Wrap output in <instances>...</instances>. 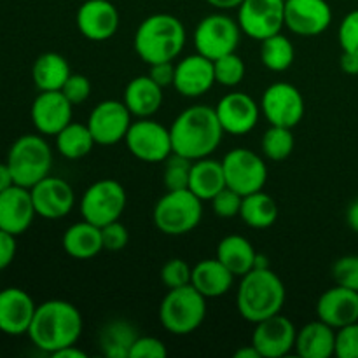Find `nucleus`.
Here are the masks:
<instances>
[{
  "mask_svg": "<svg viewBox=\"0 0 358 358\" xmlns=\"http://www.w3.org/2000/svg\"><path fill=\"white\" fill-rule=\"evenodd\" d=\"M73 105L62 91H41L31 103V122L41 135L56 136L72 122Z\"/></svg>",
  "mask_w": 358,
  "mask_h": 358,
  "instance_id": "obj_20",
  "label": "nucleus"
},
{
  "mask_svg": "<svg viewBox=\"0 0 358 358\" xmlns=\"http://www.w3.org/2000/svg\"><path fill=\"white\" fill-rule=\"evenodd\" d=\"M297 329L292 320L282 313L255 324L252 345L261 353V358H282L296 348Z\"/></svg>",
  "mask_w": 358,
  "mask_h": 358,
  "instance_id": "obj_15",
  "label": "nucleus"
},
{
  "mask_svg": "<svg viewBox=\"0 0 358 358\" xmlns=\"http://www.w3.org/2000/svg\"><path fill=\"white\" fill-rule=\"evenodd\" d=\"M124 142L129 152L143 163H164L173 154L170 128L150 117L131 122Z\"/></svg>",
  "mask_w": 358,
  "mask_h": 358,
  "instance_id": "obj_11",
  "label": "nucleus"
},
{
  "mask_svg": "<svg viewBox=\"0 0 358 358\" xmlns=\"http://www.w3.org/2000/svg\"><path fill=\"white\" fill-rule=\"evenodd\" d=\"M336 357L358 358V322L336 331Z\"/></svg>",
  "mask_w": 358,
  "mask_h": 358,
  "instance_id": "obj_42",
  "label": "nucleus"
},
{
  "mask_svg": "<svg viewBox=\"0 0 358 358\" xmlns=\"http://www.w3.org/2000/svg\"><path fill=\"white\" fill-rule=\"evenodd\" d=\"M213 72H215V83L220 86L234 87L245 79V62L236 55V51L229 55L220 56L213 62Z\"/></svg>",
  "mask_w": 358,
  "mask_h": 358,
  "instance_id": "obj_37",
  "label": "nucleus"
},
{
  "mask_svg": "<svg viewBox=\"0 0 358 358\" xmlns=\"http://www.w3.org/2000/svg\"><path fill=\"white\" fill-rule=\"evenodd\" d=\"M294 58H296V49H294L292 41L282 35V31L261 42V62L271 72L289 70Z\"/></svg>",
  "mask_w": 358,
  "mask_h": 358,
  "instance_id": "obj_35",
  "label": "nucleus"
},
{
  "mask_svg": "<svg viewBox=\"0 0 358 358\" xmlns=\"http://www.w3.org/2000/svg\"><path fill=\"white\" fill-rule=\"evenodd\" d=\"M224 187H227V185L222 161L212 159L210 156L192 161L189 191L194 192L203 201H210Z\"/></svg>",
  "mask_w": 358,
  "mask_h": 358,
  "instance_id": "obj_29",
  "label": "nucleus"
},
{
  "mask_svg": "<svg viewBox=\"0 0 358 358\" xmlns=\"http://www.w3.org/2000/svg\"><path fill=\"white\" fill-rule=\"evenodd\" d=\"M264 268H269L268 257H266V255H262V254H257V257H255L254 269H264Z\"/></svg>",
  "mask_w": 358,
  "mask_h": 358,
  "instance_id": "obj_55",
  "label": "nucleus"
},
{
  "mask_svg": "<svg viewBox=\"0 0 358 358\" xmlns=\"http://www.w3.org/2000/svg\"><path fill=\"white\" fill-rule=\"evenodd\" d=\"M37 304L20 287L0 289V332L7 336L28 334Z\"/></svg>",
  "mask_w": 358,
  "mask_h": 358,
  "instance_id": "obj_21",
  "label": "nucleus"
},
{
  "mask_svg": "<svg viewBox=\"0 0 358 358\" xmlns=\"http://www.w3.org/2000/svg\"><path fill=\"white\" fill-rule=\"evenodd\" d=\"M317 317L336 331L355 324L358 322V292L341 285L325 290L317 303Z\"/></svg>",
  "mask_w": 358,
  "mask_h": 358,
  "instance_id": "obj_24",
  "label": "nucleus"
},
{
  "mask_svg": "<svg viewBox=\"0 0 358 358\" xmlns=\"http://www.w3.org/2000/svg\"><path fill=\"white\" fill-rule=\"evenodd\" d=\"M163 87L147 76H138L129 80L124 87V105L133 117H152L163 105Z\"/></svg>",
  "mask_w": 358,
  "mask_h": 358,
  "instance_id": "obj_25",
  "label": "nucleus"
},
{
  "mask_svg": "<svg viewBox=\"0 0 358 358\" xmlns=\"http://www.w3.org/2000/svg\"><path fill=\"white\" fill-rule=\"evenodd\" d=\"M37 215L48 220H58L69 215L76 205L72 185L59 177L48 175L30 189Z\"/></svg>",
  "mask_w": 358,
  "mask_h": 358,
  "instance_id": "obj_18",
  "label": "nucleus"
},
{
  "mask_svg": "<svg viewBox=\"0 0 358 358\" xmlns=\"http://www.w3.org/2000/svg\"><path fill=\"white\" fill-rule=\"evenodd\" d=\"M332 23L327 0H285V27L301 37H317Z\"/></svg>",
  "mask_w": 358,
  "mask_h": 358,
  "instance_id": "obj_16",
  "label": "nucleus"
},
{
  "mask_svg": "<svg viewBox=\"0 0 358 358\" xmlns=\"http://www.w3.org/2000/svg\"><path fill=\"white\" fill-rule=\"evenodd\" d=\"M213 108L224 133L229 135H247L257 126L261 117V105L241 91L227 93Z\"/></svg>",
  "mask_w": 358,
  "mask_h": 358,
  "instance_id": "obj_17",
  "label": "nucleus"
},
{
  "mask_svg": "<svg viewBox=\"0 0 358 358\" xmlns=\"http://www.w3.org/2000/svg\"><path fill=\"white\" fill-rule=\"evenodd\" d=\"M278 205L275 199L264 191L252 192V194L243 196L241 201L240 217L248 227L254 229H268L278 220Z\"/></svg>",
  "mask_w": 358,
  "mask_h": 358,
  "instance_id": "obj_32",
  "label": "nucleus"
},
{
  "mask_svg": "<svg viewBox=\"0 0 358 358\" xmlns=\"http://www.w3.org/2000/svg\"><path fill=\"white\" fill-rule=\"evenodd\" d=\"M16 236L0 229V271L13 264L14 257H16Z\"/></svg>",
  "mask_w": 358,
  "mask_h": 358,
  "instance_id": "obj_48",
  "label": "nucleus"
},
{
  "mask_svg": "<svg viewBox=\"0 0 358 358\" xmlns=\"http://www.w3.org/2000/svg\"><path fill=\"white\" fill-rule=\"evenodd\" d=\"M96 145L87 124L70 122L56 135V149L66 159H80Z\"/></svg>",
  "mask_w": 358,
  "mask_h": 358,
  "instance_id": "obj_34",
  "label": "nucleus"
},
{
  "mask_svg": "<svg viewBox=\"0 0 358 358\" xmlns=\"http://www.w3.org/2000/svg\"><path fill=\"white\" fill-rule=\"evenodd\" d=\"M215 9H238L243 0H206Z\"/></svg>",
  "mask_w": 358,
  "mask_h": 358,
  "instance_id": "obj_53",
  "label": "nucleus"
},
{
  "mask_svg": "<svg viewBox=\"0 0 358 358\" xmlns=\"http://www.w3.org/2000/svg\"><path fill=\"white\" fill-rule=\"evenodd\" d=\"M222 166L226 185L241 196L262 191L268 182V166L264 159L245 147L229 150L224 156Z\"/></svg>",
  "mask_w": 358,
  "mask_h": 358,
  "instance_id": "obj_10",
  "label": "nucleus"
},
{
  "mask_svg": "<svg viewBox=\"0 0 358 358\" xmlns=\"http://www.w3.org/2000/svg\"><path fill=\"white\" fill-rule=\"evenodd\" d=\"M294 350L301 358H331L336 355V329L322 320L310 322L297 331Z\"/></svg>",
  "mask_w": 358,
  "mask_h": 358,
  "instance_id": "obj_27",
  "label": "nucleus"
},
{
  "mask_svg": "<svg viewBox=\"0 0 358 358\" xmlns=\"http://www.w3.org/2000/svg\"><path fill=\"white\" fill-rule=\"evenodd\" d=\"M83 327V315L77 306L69 301L51 299L37 306L28 338L38 350L52 355L58 350L77 345Z\"/></svg>",
  "mask_w": 358,
  "mask_h": 358,
  "instance_id": "obj_2",
  "label": "nucleus"
},
{
  "mask_svg": "<svg viewBox=\"0 0 358 358\" xmlns=\"http://www.w3.org/2000/svg\"><path fill=\"white\" fill-rule=\"evenodd\" d=\"M234 358H261V353L257 352V348H255L254 345H248L236 350V352H234Z\"/></svg>",
  "mask_w": 358,
  "mask_h": 358,
  "instance_id": "obj_54",
  "label": "nucleus"
},
{
  "mask_svg": "<svg viewBox=\"0 0 358 358\" xmlns=\"http://www.w3.org/2000/svg\"><path fill=\"white\" fill-rule=\"evenodd\" d=\"M62 247L70 257L79 259V261H87L93 259L103 250L101 243V227L83 220L76 222L63 233Z\"/></svg>",
  "mask_w": 358,
  "mask_h": 358,
  "instance_id": "obj_28",
  "label": "nucleus"
},
{
  "mask_svg": "<svg viewBox=\"0 0 358 358\" xmlns=\"http://www.w3.org/2000/svg\"><path fill=\"white\" fill-rule=\"evenodd\" d=\"M187 31L173 14L157 13L145 17L135 31V52L147 65L173 62L184 49Z\"/></svg>",
  "mask_w": 358,
  "mask_h": 358,
  "instance_id": "obj_3",
  "label": "nucleus"
},
{
  "mask_svg": "<svg viewBox=\"0 0 358 358\" xmlns=\"http://www.w3.org/2000/svg\"><path fill=\"white\" fill-rule=\"evenodd\" d=\"M192 161L178 154H171L164 161L163 184L168 191H178V189H189V177H191Z\"/></svg>",
  "mask_w": 358,
  "mask_h": 358,
  "instance_id": "obj_38",
  "label": "nucleus"
},
{
  "mask_svg": "<svg viewBox=\"0 0 358 358\" xmlns=\"http://www.w3.org/2000/svg\"><path fill=\"white\" fill-rule=\"evenodd\" d=\"M346 220H348V226L358 233V199L350 205L348 212H346Z\"/></svg>",
  "mask_w": 358,
  "mask_h": 358,
  "instance_id": "obj_52",
  "label": "nucleus"
},
{
  "mask_svg": "<svg viewBox=\"0 0 358 358\" xmlns=\"http://www.w3.org/2000/svg\"><path fill=\"white\" fill-rule=\"evenodd\" d=\"M203 199L189 189L168 191L156 203L154 226L166 236H182L199 226L203 219Z\"/></svg>",
  "mask_w": 358,
  "mask_h": 358,
  "instance_id": "obj_7",
  "label": "nucleus"
},
{
  "mask_svg": "<svg viewBox=\"0 0 358 358\" xmlns=\"http://www.w3.org/2000/svg\"><path fill=\"white\" fill-rule=\"evenodd\" d=\"M339 65H341V70L345 73H350V76H358V55L357 52L343 51L341 59H339Z\"/></svg>",
  "mask_w": 358,
  "mask_h": 358,
  "instance_id": "obj_49",
  "label": "nucleus"
},
{
  "mask_svg": "<svg viewBox=\"0 0 358 358\" xmlns=\"http://www.w3.org/2000/svg\"><path fill=\"white\" fill-rule=\"evenodd\" d=\"M168 355V350L161 339L152 336H138L129 350V358H163Z\"/></svg>",
  "mask_w": 358,
  "mask_h": 358,
  "instance_id": "obj_46",
  "label": "nucleus"
},
{
  "mask_svg": "<svg viewBox=\"0 0 358 358\" xmlns=\"http://www.w3.org/2000/svg\"><path fill=\"white\" fill-rule=\"evenodd\" d=\"M149 77L161 87L173 86L175 80V63L173 62H161L154 63L149 69Z\"/></svg>",
  "mask_w": 358,
  "mask_h": 358,
  "instance_id": "obj_47",
  "label": "nucleus"
},
{
  "mask_svg": "<svg viewBox=\"0 0 358 358\" xmlns=\"http://www.w3.org/2000/svg\"><path fill=\"white\" fill-rule=\"evenodd\" d=\"M119 10L110 0H86L77 9L76 24L83 37L93 42H105L119 28Z\"/></svg>",
  "mask_w": 358,
  "mask_h": 358,
  "instance_id": "obj_19",
  "label": "nucleus"
},
{
  "mask_svg": "<svg viewBox=\"0 0 358 358\" xmlns=\"http://www.w3.org/2000/svg\"><path fill=\"white\" fill-rule=\"evenodd\" d=\"M6 163L14 184L31 189L51 173L52 150L42 135H21L10 145Z\"/></svg>",
  "mask_w": 358,
  "mask_h": 358,
  "instance_id": "obj_6",
  "label": "nucleus"
},
{
  "mask_svg": "<svg viewBox=\"0 0 358 358\" xmlns=\"http://www.w3.org/2000/svg\"><path fill=\"white\" fill-rule=\"evenodd\" d=\"M292 128H283V126H269L268 131L262 136V152L271 161H283L292 154L294 150Z\"/></svg>",
  "mask_w": 358,
  "mask_h": 358,
  "instance_id": "obj_36",
  "label": "nucleus"
},
{
  "mask_svg": "<svg viewBox=\"0 0 358 358\" xmlns=\"http://www.w3.org/2000/svg\"><path fill=\"white\" fill-rule=\"evenodd\" d=\"M206 311V297L189 283L168 290L159 304V322L170 334L189 336L201 327Z\"/></svg>",
  "mask_w": 358,
  "mask_h": 358,
  "instance_id": "obj_5",
  "label": "nucleus"
},
{
  "mask_svg": "<svg viewBox=\"0 0 358 358\" xmlns=\"http://www.w3.org/2000/svg\"><path fill=\"white\" fill-rule=\"evenodd\" d=\"M236 21L245 35L262 42L285 27V0H243Z\"/></svg>",
  "mask_w": 358,
  "mask_h": 358,
  "instance_id": "obj_12",
  "label": "nucleus"
},
{
  "mask_svg": "<svg viewBox=\"0 0 358 358\" xmlns=\"http://www.w3.org/2000/svg\"><path fill=\"white\" fill-rule=\"evenodd\" d=\"M131 117L124 101L103 100L91 110L86 124L96 145H115L126 138Z\"/></svg>",
  "mask_w": 358,
  "mask_h": 358,
  "instance_id": "obj_14",
  "label": "nucleus"
},
{
  "mask_svg": "<svg viewBox=\"0 0 358 358\" xmlns=\"http://www.w3.org/2000/svg\"><path fill=\"white\" fill-rule=\"evenodd\" d=\"M339 45L343 51L357 52L358 55V9L352 10L343 17L339 24Z\"/></svg>",
  "mask_w": 358,
  "mask_h": 358,
  "instance_id": "obj_43",
  "label": "nucleus"
},
{
  "mask_svg": "<svg viewBox=\"0 0 358 358\" xmlns=\"http://www.w3.org/2000/svg\"><path fill=\"white\" fill-rule=\"evenodd\" d=\"M191 275L192 268L184 259H170L168 262H164L159 273L161 282H163V285L168 290L189 285L191 283Z\"/></svg>",
  "mask_w": 358,
  "mask_h": 358,
  "instance_id": "obj_39",
  "label": "nucleus"
},
{
  "mask_svg": "<svg viewBox=\"0 0 358 358\" xmlns=\"http://www.w3.org/2000/svg\"><path fill=\"white\" fill-rule=\"evenodd\" d=\"M138 338V332L129 322L112 320L100 332L101 352L108 358H129V350Z\"/></svg>",
  "mask_w": 358,
  "mask_h": 358,
  "instance_id": "obj_33",
  "label": "nucleus"
},
{
  "mask_svg": "<svg viewBox=\"0 0 358 358\" xmlns=\"http://www.w3.org/2000/svg\"><path fill=\"white\" fill-rule=\"evenodd\" d=\"M285 285L269 268L252 269L241 276L236 294V306L243 320L259 324L282 313L285 306Z\"/></svg>",
  "mask_w": 358,
  "mask_h": 358,
  "instance_id": "obj_4",
  "label": "nucleus"
},
{
  "mask_svg": "<svg viewBox=\"0 0 358 358\" xmlns=\"http://www.w3.org/2000/svg\"><path fill=\"white\" fill-rule=\"evenodd\" d=\"M241 34L243 31L238 21L227 14H208L199 21L194 30L196 52L215 62L220 56L236 51Z\"/></svg>",
  "mask_w": 358,
  "mask_h": 358,
  "instance_id": "obj_9",
  "label": "nucleus"
},
{
  "mask_svg": "<svg viewBox=\"0 0 358 358\" xmlns=\"http://www.w3.org/2000/svg\"><path fill=\"white\" fill-rule=\"evenodd\" d=\"M236 276L219 261V259H203L192 268L191 285L201 292L206 299L220 297L233 287Z\"/></svg>",
  "mask_w": 358,
  "mask_h": 358,
  "instance_id": "obj_26",
  "label": "nucleus"
},
{
  "mask_svg": "<svg viewBox=\"0 0 358 358\" xmlns=\"http://www.w3.org/2000/svg\"><path fill=\"white\" fill-rule=\"evenodd\" d=\"M212 208L213 213L220 219H233V217L240 215L241 210V201H243V196L238 194L236 191L229 187H224L219 194L213 196L212 199Z\"/></svg>",
  "mask_w": 358,
  "mask_h": 358,
  "instance_id": "obj_41",
  "label": "nucleus"
},
{
  "mask_svg": "<svg viewBox=\"0 0 358 358\" xmlns=\"http://www.w3.org/2000/svg\"><path fill=\"white\" fill-rule=\"evenodd\" d=\"M215 257L233 273L234 276H243L248 271L254 269L255 252L254 245L247 240L245 236L240 234H229V236L222 238L217 245V254Z\"/></svg>",
  "mask_w": 358,
  "mask_h": 358,
  "instance_id": "obj_30",
  "label": "nucleus"
},
{
  "mask_svg": "<svg viewBox=\"0 0 358 358\" xmlns=\"http://www.w3.org/2000/svg\"><path fill=\"white\" fill-rule=\"evenodd\" d=\"M35 215L37 212H35L30 189L14 184L0 192V229L20 236L27 233Z\"/></svg>",
  "mask_w": 358,
  "mask_h": 358,
  "instance_id": "obj_23",
  "label": "nucleus"
},
{
  "mask_svg": "<svg viewBox=\"0 0 358 358\" xmlns=\"http://www.w3.org/2000/svg\"><path fill=\"white\" fill-rule=\"evenodd\" d=\"M304 98L290 83H275L264 91L261 112L273 126L296 128L304 117Z\"/></svg>",
  "mask_w": 358,
  "mask_h": 358,
  "instance_id": "obj_13",
  "label": "nucleus"
},
{
  "mask_svg": "<svg viewBox=\"0 0 358 358\" xmlns=\"http://www.w3.org/2000/svg\"><path fill=\"white\" fill-rule=\"evenodd\" d=\"M52 357L55 358H86L87 353L84 352V350H80L77 345H72V346H66V348L58 350L56 353H52Z\"/></svg>",
  "mask_w": 358,
  "mask_h": 358,
  "instance_id": "obj_50",
  "label": "nucleus"
},
{
  "mask_svg": "<svg viewBox=\"0 0 358 358\" xmlns=\"http://www.w3.org/2000/svg\"><path fill=\"white\" fill-rule=\"evenodd\" d=\"M173 152L196 161L208 157L219 149L224 129L215 108L208 105H194L175 117L170 126Z\"/></svg>",
  "mask_w": 358,
  "mask_h": 358,
  "instance_id": "obj_1",
  "label": "nucleus"
},
{
  "mask_svg": "<svg viewBox=\"0 0 358 358\" xmlns=\"http://www.w3.org/2000/svg\"><path fill=\"white\" fill-rule=\"evenodd\" d=\"M332 278L336 285L358 292V255H345L332 266Z\"/></svg>",
  "mask_w": 358,
  "mask_h": 358,
  "instance_id": "obj_40",
  "label": "nucleus"
},
{
  "mask_svg": "<svg viewBox=\"0 0 358 358\" xmlns=\"http://www.w3.org/2000/svg\"><path fill=\"white\" fill-rule=\"evenodd\" d=\"M62 93L69 98L72 105L84 103L91 94V80L83 73H70L66 83L63 84Z\"/></svg>",
  "mask_w": 358,
  "mask_h": 358,
  "instance_id": "obj_44",
  "label": "nucleus"
},
{
  "mask_svg": "<svg viewBox=\"0 0 358 358\" xmlns=\"http://www.w3.org/2000/svg\"><path fill=\"white\" fill-rule=\"evenodd\" d=\"M129 233L119 220L107 224L101 227V243H103V250L108 252H121L122 248L128 247Z\"/></svg>",
  "mask_w": 358,
  "mask_h": 358,
  "instance_id": "obj_45",
  "label": "nucleus"
},
{
  "mask_svg": "<svg viewBox=\"0 0 358 358\" xmlns=\"http://www.w3.org/2000/svg\"><path fill=\"white\" fill-rule=\"evenodd\" d=\"M70 73L72 70L65 56L55 51L41 55L31 66V77L38 91H62Z\"/></svg>",
  "mask_w": 358,
  "mask_h": 358,
  "instance_id": "obj_31",
  "label": "nucleus"
},
{
  "mask_svg": "<svg viewBox=\"0 0 358 358\" xmlns=\"http://www.w3.org/2000/svg\"><path fill=\"white\" fill-rule=\"evenodd\" d=\"M126 201L128 196L121 182L101 178L86 189L80 199V213L84 220L103 227L121 219L126 210Z\"/></svg>",
  "mask_w": 358,
  "mask_h": 358,
  "instance_id": "obj_8",
  "label": "nucleus"
},
{
  "mask_svg": "<svg viewBox=\"0 0 358 358\" xmlns=\"http://www.w3.org/2000/svg\"><path fill=\"white\" fill-rule=\"evenodd\" d=\"M10 185H14L13 173H10L7 163H0V192H3L6 189H9Z\"/></svg>",
  "mask_w": 358,
  "mask_h": 358,
  "instance_id": "obj_51",
  "label": "nucleus"
},
{
  "mask_svg": "<svg viewBox=\"0 0 358 358\" xmlns=\"http://www.w3.org/2000/svg\"><path fill=\"white\" fill-rule=\"evenodd\" d=\"M213 84H215L213 62L199 52L185 56L175 65L173 87L182 96H203L212 90Z\"/></svg>",
  "mask_w": 358,
  "mask_h": 358,
  "instance_id": "obj_22",
  "label": "nucleus"
}]
</instances>
